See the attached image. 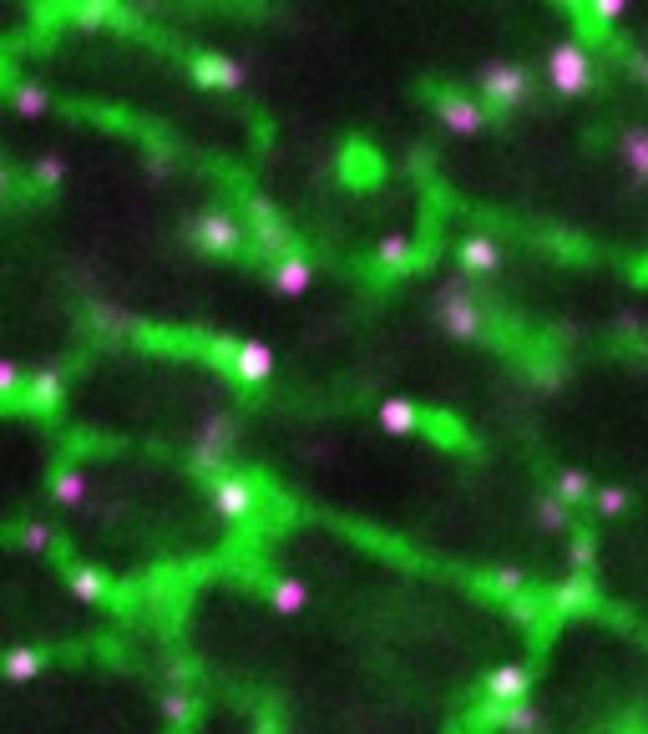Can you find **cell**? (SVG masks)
<instances>
[{
	"mask_svg": "<svg viewBox=\"0 0 648 734\" xmlns=\"http://www.w3.org/2000/svg\"><path fill=\"white\" fill-rule=\"evenodd\" d=\"M41 669H46V654H41V648H11V654H6V679H11V684H31Z\"/></svg>",
	"mask_w": 648,
	"mask_h": 734,
	"instance_id": "21",
	"label": "cell"
},
{
	"mask_svg": "<svg viewBox=\"0 0 648 734\" xmlns=\"http://www.w3.org/2000/svg\"><path fill=\"white\" fill-rule=\"evenodd\" d=\"M11 107H16L21 117H41V112L51 107V97H46L41 81H16V87H11Z\"/></svg>",
	"mask_w": 648,
	"mask_h": 734,
	"instance_id": "24",
	"label": "cell"
},
{
	"mask_svg": "<svg viewBox=\"0 0 648 734\" xmlns=\"http://www.w3.org/2000/svg\"><path fill=\"white\" fill-rule=\"evenodd\" d=\"M309 279H314V264H309V259H299V254H289V259H274V264H269V284H274L284 299H299V294L309 289Z\"/></svg>",
	"mask_w": 648,
	"mask_h": 734,
	"instance_id": "13",
	"label": "cell"
},
{
	"mask_svg": "<svg viewBox=\"0 0 648 734\" xmlns=\"http://www.w3.org/2000/svg\"><path fill=\"white\" fill-rule=\"evenodd\" d=\"M21 547H26V552H46V547H51V527H46V522H26V527H21Z\"/></svg>",
	"mask_w": 648,
	"mask_h": 734,
	"instance_id": "32",
	"label": "cell"
},
{
	"mask_svg": "<svg viewBox=\"0 0 648 734\" xmlns=\"http://www.w3.org/2000/svg\"><path fill=\"white\" fill-rule=\"evenodd\" d=\"M228 360H233V380H238V385H264V380H274V350H269L264 340L233 345Z\"/></svg>",
	"mask_w": 648,
	"mask_h": 734,
	"instance_id": "10",
	"label": "cell"
},
{
	"mask_svg": "<svg viewBox=\"0 0 648 734\" xmlns=\"http://www.w3.org/2000/svg\"><path fill=\"white\" fill-rule=\"evenodd\" d=\"M233 436H238L233 416H223V411L203 416L198 441H193V471H203V476L223 471V466H228V456H233Z\"/></svg>",
	"mask_w": 648,
	"mask_h": 734,
	"instance_id": "4",
	"label": "cell"
},
{
	"mask_svg": "<svg viewBox=\"0 0 648 734\" xmlns=\"http://www.w3.org/2000/svg\"><path fill=\"white\" fill-rule=\"evenodd\" d=\"M593 537L588 532H573V567H578V573H593Z\"/></svg>",
	"mask_w": 648,
	"mask_h": 734,
	"instance_id": "33",
	"label": "cell"
},
{
	"mask_svg": "<svg viewBox=\"0 0 648 734\" xmlns=\"http://www.w3.org/2000/svg\"><path fill=\"white\" fill-rule=\"evenodd\" d=\"M567 512H573V507H567L557 492H552V497H537V522H542L547 532H567Z\"/></svg>",
	"mask_w": 648,
	"mask_h": 734,
	"instance_id": "27",
	"label": "cell"
},
{
	"mask_svg": "<svg viewBox=\"0 0 648 734\" xmlns=\"http://www.w3.org/2000/svg\"><path fill=\"white\" fill-rule=\"evenodd\" d=\"M512 613H517V623H537V603H532V593L512 598Z\"/></svg>",
	"mask_w": 648,
	"mask_h": 734,
	"instance_id": "35",
	"label": "cell"
},
{
	"mask_svg": "<svg viewBox=\"0 0 648 734\" xmlns=\"http://www.w3.org/2000/svg\"><path fill=\"white\" fill-rule=\"evenodd\" d=\"M593 507L603 517H618V512H628V492H623V486H603V492L593 497Z\"/></svg>",
	"mask_w": 648,
	"mask_h": 734,
	"instance_id": "30",
	"label": "cell"
},
{
	"mask_svg": "<svg viewBox=\"0 0 648 734\" xmlns=\"http://www.w3.org/2000/svg\"><path fill=\"white\" fill-rule=\"evenodd\" d=\"M588 603H593V573H573L567 583L552 588V608L557 613H583Z\"/></svg>",
	"mask_w": 648,
	"mask_h": 734,
	"instance_id": "16",
	"label": "cell"
},
{
	"mask_svg": "<svg viewBox=\"0 0 648 734\" xmlns=\"http://www.w3.org/2000/svg\"><path fill=\"white\" fill-rule=\"evenodd\" d=\"M486 588H497L507 598H522L527 593V573H522V567H497V573H486Z\"/></svg>",
	"mask_w": 648,
	"mask_h": 734,
	"instance_id": "28",
	"label": "cell"
},
{
	"mask_svg": "<svg viewBox=\"0 0 648 734\" xmlns=\"http://www.w3.org/2000/svg\"><path fill=\"white\" fill-rule=\"evenodd\" d=\"M547 81H552V92H562V97H583L588 92L593 61H588L583 41H557L547 51Z\"/></svg>",
	"mask_w": 648,
	"mask_h": 734,
	"instance_id": "3",
	"label": "cell"
},
{
	"mask_svg": "<svg viewBox=\"0 0 648 734\" xmlns=\"http://www.w3.org/2000/svg\"><path fill=\"white\" fill-rule=\"evenodd\" d=\"M431 107H436V122L456 137H481V127H486V107L466 92H436Z\"/></svg>",
	"mask_w": 648,
	"mask_h": 734,
	"instance_id": "6",
	"label": "cell"
},
{
	"mask_svg": "<svg viewBox=\"0 0 648 734\" xmlns=\"http://www.w3.org/2000/svg\"><path fill=\"white\" fill-rule=\"evenodd\" d=\"M66 588H71L76 603H102L107 598V573H102V567H71Z\"/></svg>",
	"mask_w": 648,
	"mask_h": 734,
	"instance_id": "18",
	"label": "cell"
},
{
	"mask_svg": "<svg viewBox=\"0 0 648 734\" xmlns=\"http://www.w3.org/2000/svg\"><path fill=\"white\" fill-rule=\"evenodd\" d=\"M61 178H66V162H61L56 152H46V157L31 162V183H36V188H56Z\"/></svg>",
	"mask_w": 648,
	"mask_h": 734,
	"instance_id": "29",
	"label": "cell"
},
{
	"mask_svg": "<svg viewBox=\"0 0 648 734\" xmlns=\"http://www.w3.org/2000/svg\"><path fill=\"white\" fill-rule=\"evenodd\" d=\"M188 243H193V249H203L208 259H233L243 249V228H238L233 213L208 208V213H193L188 218Z\"/></svg>",
	"mask_w": 648,
	"mask_h": 734,
	"instance_id": "2",
	"label": "cell"
},
{
	"mask_svg": "<svg viewBox=\"0 0 648 734\" xmlns=\"http://www.w3.org/2000/svg\"><path fill=\"white\" fill-rule=\"evenodd\" d=\"M375 259H380V269H411L416 264V243L405 233H390V238H380Z\"/></svg>",
	"mask_w": 648,
	"mask_h": 734,
	"instance_id": "23",
	"label": "cell"
},
{
	"mask_svg": "<svg viewBox=\"0 0 648 734\" xmlns=\"http://www.w3.org/2000/svg\"><path fill=\"white\" fill-rule=\"evenodd\" d=\"M157 709H162V719H168V724H188L198 704H193V694H188V689H168V694L157 699Z\"/></svg>",
	"mask_w": 648,
	"mask_h": 734,
	"instance_id": "26",
	"label": "cell"
},
{
	"mask_svg": "<svg viewBox=\"0 0 648 734\" xmlns=\"http://www.w3.org/2000/svg\"><path fill=\"white\" fill-rule=\"evenodd\" d=\"M87 492H92V481H87V471H76V466H66V471H56V476H51V497H56L61 507L87 502Z\"/></svg>",
	"mask_w": 648,
	"mask_h": 734,
	"instance_id": "20",
	"label": "cell"
},
{
	"mask_svg": "<svg viewBox=\"0 0 648 734\" xmlns=\"http://www.w3.org/2000/svg\"><path fill=\"white\" fill-rule=\"evenodd\" d=\"M628 71H633V81H643V87H648V51H633L628 56Z\"/></svg>",
	"mask_w": 648,
	"mask_h": 734,
	"instance_id": "36",
	"label": "cell"
},
{
	"mask_svg": "<svg viewBox=\"0 0 648 734\" xmlns=\"http://www.w3.org/2000/svg\"><path fill=\"white\" fill-rule=\"evenodd\" d=\"M557 497H562L567 507H578V502H588V497H598V492H593V481H588L583 471L567 466V471H557Z\"/></svg>",
	"mask_w": 648,
	"mask_h": 734,
	"instance_id": "25",
	"label": "cell"
},
{
	"mask_svg": "<svg viewBox=\"0 0 648 734\" xmlns=\"http://www.w3.org/2000/svg\"><path fill=\"white\" fill-rule=\"evenodd\" d=\"M481 694H486V704H497V709L527 704L532 699V669L527 664H497L492 674H486Z\"/></svg>",
	"mask_w": 648,
	"mask_h": 734,
	"instance_id": "7",
	"label": "cell"
},
{
	"mask_svg": "<svg viewBox=\"0 0 648 734\" xmlns=\"http://www.w3.org/2000/svg\"><path fill=\"white\" fill-rule=\"evenodd\" d=\"M375 421H380V431H390V436H411V431H421V426H426L421 405H416V400H400V395L380 400Z\"/></svg>",
	"mask_w": 648,
	"mask_h": 734,
	"instance_id": "12",
	"label": "cell"
},
{
	"mask_svg": "<svg viewBox=\"0 0 648 734\" xmlns=\"http://www.w3.org/2000/svg\"><path fill=\"white\" fill-rule=\"evenodd\" d=\"M269 608L284 613V618H294V613L309 608V588L299 578H269Z\"/></svg>",
	"mask_w": 648,
	"mask_h": 734,
	"instance_id": "17",
	"label": "cell"
},
{
	"mask_svg": "<svg viewBox=\"0 0 648 734\" xmlns=\"http://www.w3.org/2000/svg\"><path fill=\"white\" fill-rule=\"evenodd\" d=\"M618 152H623V162H628V173H633L638 183H648V127H628V132L618 137Z\"/></svg>",
	"mask_w": 648,
	"mask_h": 734,
	"instance_id": "19",
	"label": "cell"
},
{
	"mask_svg": "<svg viewBox=\"0 0 648 734\" xmlns=\"http://www.w3.org/2000/svg\"><path fill=\"white\" fill-rule=\"evenodd\" d=\"M188 71H193V81H198L203 92H238V87H243V66H238L233 56H218V51L193 56Z\"/></svg>",
	"mask_w": 648,
	"mask_h": 734,
	"instance_id": "9",
	"label": "cell"
},
{
	"mask_svg": "<svg viewBox=\"0 0 648 734\" xmlns=\"http://www.w3.org/2000/svg\"><path fill=\"white\" fill-rule=\"evenodd\" d=\"M497 729H507V734H542V714H537V704L527 699V704L497 709Z\"/></svg>",
	"mask_w": 648,
	"mask_h": 734,
	"instance_id": "22",
	"label": "cell"
},
{
	"mask_svg": "<svg viewBox=\"0 0 648 734\" xmlns=\"http://www.w3.org/2000/svg\"><path fill=\"white\" fill-rule=\"evenodd\" d=\"M249 223H254V233H259V243L274 254V259H289V223L264 203V198H249Z\"/></svg>",
	"mask_w": 648,
	"mask_h": 734,
	"instance_id": "11",
	"label": "cell"
},
{
	"mask_svg": "<svg viewBox=\"0 0 648 734\" xmlns=\"http://www.w3.org/2000/svg\"><path fill=\"white\" fill-rule=\"evenodd\" d=\"M436 324L461 345L481 335V309H476V299H471V289L461 279H446L436 289Z\"/></svg>",
	"mask_w": 648,
	"mask_h": 734,
	"instance_id": "1",
	"label": "cell"
},
{
	"mask_svg": "<svg viewBox=\"0 0 648 734\" xmlns=\"http://www.w3.org/2000/svg\"><path fill=\"white\" fill-rule=\"evenodd\" d=\"M26 405L36 416H56V405H61V375L56 370H36L26 380Z\"/></svg>",
	"mask_w": 648,
	"mask_h": 734,
	"instance_id": "14",
	"label": "cell"
},
{
	"mask_svg": "<svg viewBox=\"0 0 648 734\" xmlns=\"http://www.w3.org/2000/svg\"><path fill=\"white\" fill-rule=\"evenodd\" d=\"M588 16H593L598 26H613V21H623V16H628V0H593Z\"/></svg>",
	"mask_w": 648,
	"mask_h": 734,
	"instance_id": "31",
	"label": "cell"
},
{
	"mask_svg": "<svg viewBox=\"0 0 648 734\" xmlns=\"http://www.w3.org/2000/svg\"><path fill=\"white\" fill-rule=\"evenodd\" d=\"M26 380H31V375H21V365H16V360H0V390H6V395L26 390Z\"/></svg>",
	"mask_w": 648,
	"mask_h": 734,
	"instance_id": "34",
	"label": "cell"
},
{
	"mask_svg": "<svg viewBox=\"0 0 648 734\" xmlns=\"http://www.w3.org/2000/svg\"><path fill=\"white\" fill-rule=\"evenodd\" d=\"M461 269L466 274H497L502 269V249H497V238H466L461 243Z\"/></svg>",
	"mask_w": 648,
	"mask_h": 734,
	"instance_id": "15",
	"label": "cell"
},
{
	"mask_svg": "<svg viewBox=\"0 0 648 734\" xmlns=\"http://www.w3.org/2000/svg\"><path fill=\"white\" fill-rule=\"evenodd\" d=\"M208 497H213V512H218V517L243 522V517L259 507V486H254L249 476H218Z\"/></svg>",
	"mask_w": 648,
	"mask_h": 734,
	"instance_id": "8",
	"label": "cell"
},
{
	"mask_svg": "<svg viewBox=\"0 0 648 734\" xmlns=\"http://www.w3.org/2000/svg\"><path fill=\"white\" fill-rule=\"evenodd\" d=\"M476 87L486 92V107H517V102H527L532 81H527V66H517V61H486L476 71Z\"/></svg>",
	"mask_w": 648,
	"mask_h": 734,
	"instance_id": "5",
	"label": "cell"
}]
</instances>
